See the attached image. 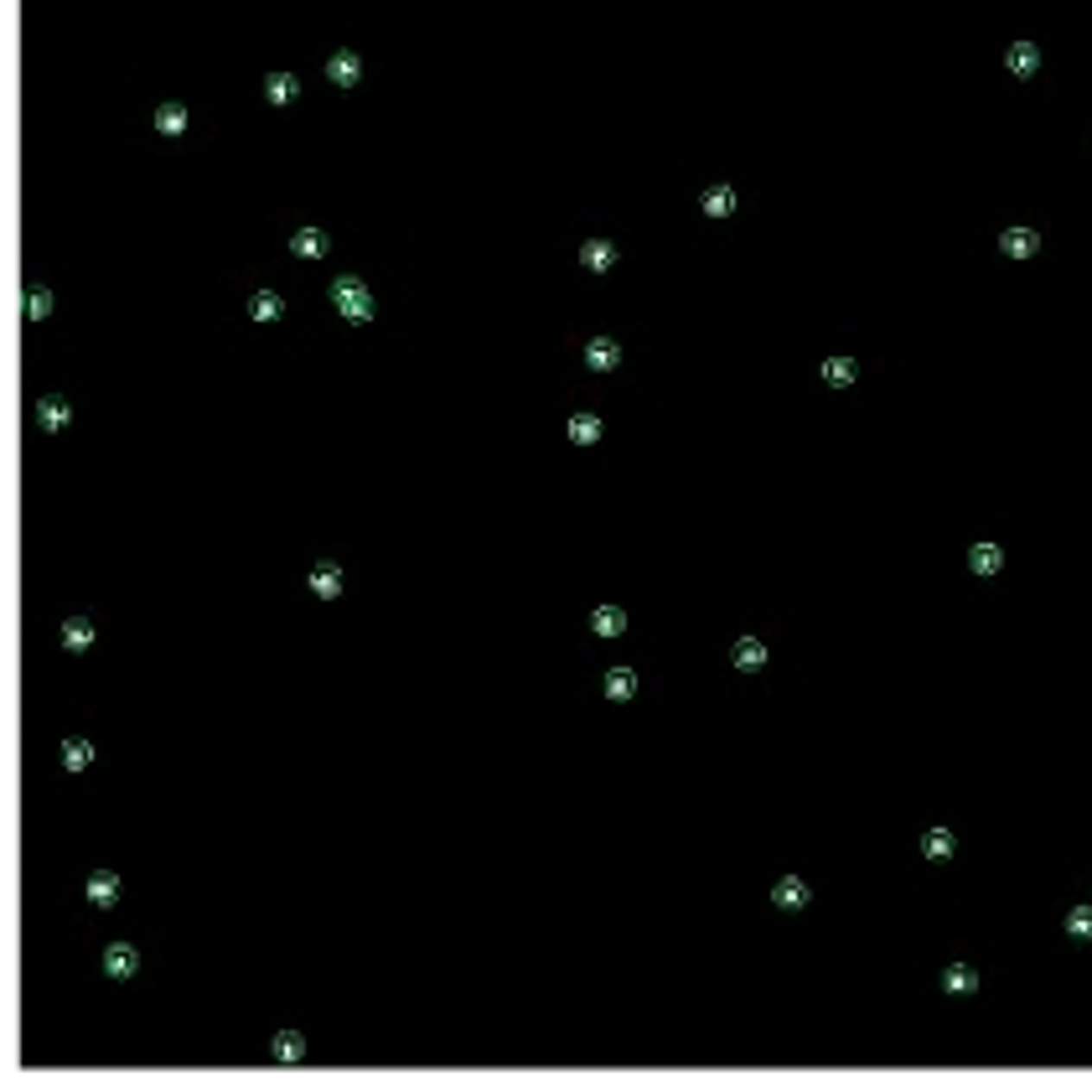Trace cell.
Instances as JSON below:
<instances>
[{
  "mask_svg": "<svg viewBox=\"0 0 1092 1092\" xmlns=\"http://www.w3.org/2000/svg\"><path fill=\"white\" fill-rule=\"evenodd\" d=\"M590 626H595V637H621L626 632V611L621 606H595L590 611Z\"/></svg>",
  "mask_w": 1092,
  "mask_h": 1092,
  "instance_id": "cell-7",
  "label": "cell"
},
{
  "mask_svg": "<svg viewBox=\"0 0 1092 1092\" xmlns=\"http://www.w3.org/2000/svg\"><path fill=\"white\" fill-rule=\"evenodd\" d=\"M606 699H616V704L637 699V673H632V668H611V673H606Z\"/></svg>",
  "mask_w": 1092,
  "mask_h": 1092,
  "instance_id": "cell-9",
  "label": "cell"
},
{
  "mask_svg": "<svg viewBox=\"0 0 1092 1092\" xmlns=\"http://www.w3.org/2000/svg\"><path fill=\"white\" fill-rule=\"evenodd\" d=\"M968 564L979 569V575H1000V564H1005V554H1000V544H974V554H968Z\"/></svg>",
  "mask_w": 1092,
  "mask_h": 1092,
  "instance_id": "cell-21",
  "label": "cell"
},
{
  "mask_svg": "<svg viewBox=\"0 0 1092 1092\" xmlns=\"http://www.w3.org/2000/svg\"><path fill=\"white\" fill-rule=\"evenodd\" d=\"M156 130H161V135H181V130H187V109H181V104H161V109H156Z\"/></svg>",
  "mask_w": 1092,
  "mask_h": 1092,
  "instance_id": "cell-22",
  "label": "cell"
},
{
  "mask_svg": "<svg viewBox=\"0 0 1092 1092\" xmlns=\"http://www.w3.org/2000/svg\"><path fill=\"white\" fill-rule=\"evenodd\" d=\"M1067 932L1072 937H1092V906H1072L1067 911Z\"/></svg>",
  "mask_w": 1092,
  "mask_h": 1092,
  "instance_id": "cell-28",
  "label": "cell"
},
{
  "mask_svg": "<svg viewBox=\"0 0 1092 1092\" xmlns=\"http://www.w3.org/2000/svg\"><path fill=\"white\" fill-rule=\"evenodd\" d=\"M1005 62H1010V73H1020V78H1031V73H1036V67H1041V52H1036V47H1031V41H1015V47H1010V57H1005Z\"/></svg>",
  "mask_w": 1092,
  "mask_h": 1092,
  "instance_id": "cell-14",
  "label": "cell"
},
{
  "mask_svg": "<svg viewBox=\"0 0 1092 1092\" xmlns=\"http://www.w3.org/2000/svg\"><path fill=\"white\" fill-rule=\"evenodd\" d=\"M953 849H958L953 829H927V834H922V854H927V860H948Z\"/></svg>",
  "mask_w": 1092,
  "mask_h": 1092,
  "instance_id": "cell-13",
  "label": "cell"
},
{
  "mask_svg": "<svg viewBox=\"0 0 1092 1092\" xmlns=\"http://www.w3.org/2000/svg\"><path fill=\"white\" fill-rule=\"evenodd\" d=\"M332 301H337V311H342L347 321H373V295H368V285H363V280L342 275V280L332 285Z\"/></svg>",
  "mask_w": 1092,
  "mask_h": 1092,
  "instance_id": "cell-1",
  "label": "cell"
},
{
  "mask_svg": "<svg viewBox=\"0 0 1092 1092\" xmlns=\"http://www.w3.org/2000/svg\"><path fill=\"white\" fill-rule=\"evenodd\" d=\"M569 441H580V446L600 441V420H595V415H575V420H569Z\"/></svg>",
  "mask_w": 1092,
  "mask_h": 1092,
  "instance_id": "cell-26",
  "label": "cell"
},
{
  "mask_svg": "<svg viewBox=\"0 0 1092 1092\" xmlns=\"http://www.w3.org/2000/svg\"><path fill=\"white\" fill-rule=\"evenodd\" d=\"M580 259H585V270H611V264H616V249L600 244V238H590V244L580 249Z\"/></svg>",
  "mask_w": 1092,
  "mask_h": 1092,
  "instance_id": "cell-23",
  "label": "cell"
},
{
  "mask_svg": "<svg viewBox=\"0 0 1092 1092\" xmlns=\"http://www.w3.org/2000/svg\"><path fill=\"white\" fill-rule=\"evenodd\" d=\"M311 590H316L321 600L342 595V569H337V564H316V569H311Z\"/></svg>",
  "mask_w": 1092,
  "mask_h": 1092,
  "instance_id": "cell-11",
  "label": "cell"
},
{
  "mask_svg": "<svg viewBox=\"0 0 1092 1092\" xmlns=\"http://www.w3.org/2000/svg\"><path fill=\"white\" fill-rule=\"evenodd\" d=\"M275 1062H285V1067L306 1062V1036H301V1031H280V1036H275Z\"/></svg>",
  "mask_w": 1092,
  "mask_h": 1092,
  "instance_id": "cell-10",
  "label": "cell"
},
{
  "mask_svg": "<svg viewBox=\"0 0 1092 1092\" xmlns=\"http://www.w3.org/2000/svg\"><path fill=\"white\" fill-rule=\"evenodd\" d=\"M1000 249H1005L1010 259H1031V254L1041 249V233H1031V228H1010V233L1000 238Z\"/></svg>",
  "mask_w": 1092,
  "mask_h": 1092,
  "instance_id": "cell-6",
  "label": "cell"
},
{
  "mask_svg": "<svg viewBox=\"0 0 1092 1092\" xmlns=\"http://www.w3.org/2000/svg\"><path fill=\"white\" fill-rule=\"evenodd\" d=\"M135 968H140V958H135L130 943H114V948L104 953V974H109V979H130Z\"/></svg>",
  "mask_w": 1092,
  "mask_h": 1092,
  "instance_id": "cell-4",
  "label": "cell"
},
{
  "mask_svg": "<svg viewBox=\"0 0 1092 1092\" xmlns=\"http://www.w3.org/2000/svg\"><path fill=\"white\" fill-rule=\"evenodd\" d=\"M616 358H621V347H616L611 337H595V342L585 347V363H590V368H616Z\"/></svg>",
  "mask_w": 1092,
  "mask_h": 1092,
  "instance_id": "cell-20",
  "label": "cell"
},
{
  "mask_svg": "<svg viewBox=\"0 0 1092 1092\" xmlns=\"http://www.w3.org/2000/svg\"><path fill=\"white\" fill-rule=\"evenodd\" d=\"M26 311H31V321H41V316L52 311V295H47V290H31V306H26Z\"/></svg>",
  "mask_w": 1092,
  "mask_h": 1092,
  "instance_id": "cell-29",
  "label": "cell"
},
{
  "mask_svg": "<svg viewBox=\"0 0 1092 1092\" xmlns=\"http://www.w3.org/2000/svg\"><path fill=\"white\" fill-rule=\"evenodd\" d=\"M290 249H295L301 259H321V254H327V233H321V228H301V233L290 238Z\"/></svg>",
  "mask_w": 1092,
  "mask_h": 1092,
  "instance_id": "cell-16",
  "label": "cell"
},
{
  "mask_svg": "<svg viewBox=\"0 0 1092 1092\" xmlns=\"http://www.w3.org/2000/svg\"><path fill=\"white\" fill-rule=\"evenodd\" d=\"M88 901H93L98 911L114 906V901H119V875H114V870H93V875H88Z\"/></svg>",
  "mask_w": 1092,
  "mask_h": 1092,
  "instance_id": "cell-3",
  "label": "cell"
},
{
  "mask_svg": "<svg viewBox=\"0 0 1092 1092\" xmlns=\"http://www.w3.org/2000/svg\"><path fill=\"white\" fill-rule=\"evenodd\" d=\"M62 647H67V652H88V647H93V621L73 616V621L62 626Z\"/></svg>",
  "mask_w": 1092,
  "mask_h": 1092,
  "instance_id": "cell-12",
  "label": "cell"
},
{
  "mask_svg": "<svg viewBox=\"0 0 1092 1092\" xmlns=\"http://www.w3.org/2000/svg\"><path fill=\"white\" fill-rule=\"evenodd\" d=\"M704 213H709V218L735 213V192H730V187H709V192H704Z\"/></svg>",
  "mask_w": 1092,
  "mask_h": 1092,
  "instance_id": "cell-25",
  "label": "cell"
},
{
  "mask_svg": "<svg viewBox=\"0 0 1092 1092\" xmlns=\"http://www.w3.org/2000/svg\"><path fill=\"white\" fill-rule=\"evenodd\" d=\"M358 73H363L358 52H332V57H327V78H332V83L347 88V83H358Z\"/></svg>",
  "mask_w": 1092,
  "mask_h": 1092,
  "instance_id": "cell-5",
  "label": "cell"
},
{
  "mask_svg": "<svg viewBox=\"0 0 1092 1092\" xmlns=\"http://www.w3.org/2000/svg\"><path fill=\"white\" fill-rule=\"evenodd\" d=\"M62 766H67V771H88V766H93V746L78 740V735L62 740Z\"/></svg>",
  "mask_w": 1092,
  "mask_h": 1092,
  "instance_id": "cell-18",
  "label": "cell"
},
{
  "mask_svg": "<svg viewBox=\"0 0 1092 1092\" xmlns=\"http://www.w3.org/2000/svg\"><path fill=\"white\" fill-rule=\"evenodd\" d=\"M730 663H735V668H740V673H756V668H761V663H766V647H761V642H756V637H740V642H735V647H730Z\"/></svg>",
  "mask_w": 1092,
  "mask_h": 1092,
  "instance_id": "cell-8",
  "label": "cell"
},
{
  "mask_svg": "<svg viewBox=\"0 0 1092 1092\" xmlns=\"http://www.w3.org/2000/svg\"><path fill=\"white\" fill-rule=\"evenodd\" d=\"M36 415H41V425H47V430H62V425L73 420L67 399H41V404H36Z\"/></svg>",
  "mask_w": 1092,
  "mask_h": 1092,
  "instance_id": "cell-24",
  "label": "cell"
},
{
  "mask_svg": "<svg viewBox=\"0 0 1092 1092\" xmlns=\"http://www.w3.org/2000/svg\"><path fill=\"white\" fill-rule=\"evenodd\" d=\"M823 378H829L834 389H844V384L854 378V363H849V358H829V363H823Z\"/></svg>",
  "mask_w": 1092,
  "mask_h": 1092,
  "instance_id": "cell-27",
  "label": "cell"
},
{
  "mask_svg": "<svg viewBox=\"0 0 1092 1092\" xmlns=\"http://www.w3.org/2000/svg\"><path fill=\"white\" fill-rule=\"evenodd\" d=\"M943 989H948V994H974V989H979V974H974L968 963H953V968L943 974Z\"/></svg>",
  "mask_w": 1092,
  "mask_h": 1092,
  "instance_id": "cell-19",
  "label": "cell"
},
{
  "mask_svg": "<svg viewBox=\"0 0 1092 1092\" xmlns=\"http://www.w3.org/2000/svg\"><path fill=\"white\" fill-rule=\"evenodd\" d=\"M295 93H301V83H295L290 73H270V78H264V98H270V104H290Z\"/></svg>",
  "mask_w": 1092,
  "mask_h": 1092,
  "instance_id": "cell-15",
  "label": "cell"
},
{
  "mask_svg": "<svg viewBox=\"0 0 1092 1092\" xmlns=\"http://www.w3.org/2000/svg\"><path fill=\"white\" fill-rule=\"evenodd\" d=\"M808 896H813V891H808L797 875H782V880L771 886V901H777L782 911H803V906H808Z\"/></svg>",
  "mask_w": 1092,
  "mask_h": 1092,
  "instance_id": "cell-2",
  "label": "cell"
},
{
  "mask_svg": "<svg viewBox=\"0 0 1092 1092\" xmlns=\"http://www.w3.org/2000/svg\"><path fill=\"white\" fill-rule=\"evenodd\" d=\"M249 316H254V321H280V316H285V301H280L275 290H259V295L249 301Z\"/></svg>",
  "mask_w": 1092,
  "mask_h": 1092,
  "instance_id": "cell-17",
  "label": "cell"
}]
</instances>
